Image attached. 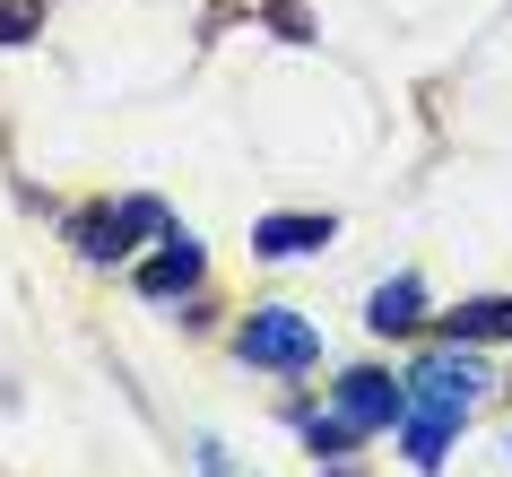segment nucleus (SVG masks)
<instances>
[{
	"label": "nucleus",
	"mask_w": 512,
	"mask_h": 477,
	"mask_svg": "<svg viewBox=\"0 0 512 477\" xmlns=\"http://www.w3.org/2000/svg\"><path fill=\"white\" fill-rule=\"evenodd\" d=\"M304 443H313V451H348L356 425H348V417H304Z\"/></svg>",
	"instance_id": "9d476101"
},
{
	"label": "nucleus",
	"mask_w": 512,
	"mask_h": 477,
	"mask_svg": "<svg viewBox=\"0 0 512 477\" xmlns=\"http://www.w3.org/2000/svg\"><path fill=\"white\" fill-rule=\"evenodd\" d=\"M44 35V0H0V44H35Z\"/></svg>",
	"instance_id": "1a4fd4ad"
},
{
	"label": "nucleus",
	"mask_w": 512,
	"mask_h": 477,
	"mask_svg": "<svg viewBox=\"0 0 512 477\" xmlns=\"http://www.w3.org/2000/svg\"><path fill=\"white\" fill-rule=\"evenodd\" d=\"M469 399H478V356L460 339H443L434 356H417V373H408V460H417V469H443V443L460 434Z\"/></svg>",
	"instance_id": "f257e3e1"
},
{
	"label": "nucleus",
	"mask_w": 512,
	"mask_h": 477,
	"mask_svg": "<svg viewBox=\"0 0 512 477\" xmlns=\"http://www.w3.org/2000/svg\"><path fill=\"white\" fill-rule=\"evenodd\" d=\"M417 313H426V287L417 278H391V287L365 295V330H382V339L391 330H417Z\"/></svg>",
	"instance_id": "0eeeda50"
},
{
	"label": "nucleus",
	"mask_w": 512,
	"mask_h": 477,
	"mask_svg": "<svg viewBox=\"0 0 512 477\" xmlns=\"http://www.w3.org/2000/svg\"><path fill=\"white\" fill-rule=\"evenodd\" d=\"M139 235H174L157 200H122V209H79L70 217L79 261H122V252H139Z\"/></svg>",
	"instance_id": "7ed1b4c3"
},
{
	"label": "nucleus",
	"mask_w": 512,
	"mask_h": 477,
	"mask_svg": "<svg viewBox=\"0 0 512 477\" xmlns=\"http://www.w3.org/2000/svg\"><path fill=\"white\" fill-rule=\"evenodd\" d=\"M322 243H330V217H261L252 226L261 261H296V252H322Z\"/></svg>",
	"instance_id": "423d86ee"
},
{
	"label": "nucleus",
	"mask_w": 512,
	"mask_h": 477,
	"mask_svg": "<svg viewBox=\"0 0 512 477\" xmlns=\"http://www.w3.org/2000/svg\"><path fill=\"white\" fill-rule=\"evenodd\" d=\"M443 339L478 347V339H512V295H478V304H460L452 321H443Z\"/></svg>",
	"instance_id": "6e6552de"
},
{
	"label": "nucleus",
	"mask_w": 512,
	"mask_h": 477,
	"mask_svg": "<svg viewBox=\"0 0 512 477\" xmlns=\"http://www.w3.org/2000/svg\"><path fill=\"white\" fill-rule=\"evenodd\" d=\"M191 460H200V477H243V469H235V460H226V451H217V443H200V451H191Z\"/></svg>",
	"instance_id": "9b49d317"
},
{
	"label": "nucleus",
	"mask_w": 512,
	"mask_h": 477,
	"mask_svg": "<svg viewBox=\"0 0 512 477\" xmlns=\"http://www.w3.org/2000/svg\"><path fill=\"white\" fill-rule=\"evenodd\" d=\"M339 417L356 425V434H382L391 417H408V382H391V373L356 365L348 382H339Z\"/></svg>",
	"instance_id": "20e7f679"
},
{
	"label": "nucleus",
	"mask_w": 512,
	"mask_h": 477,
	"mask_svg": "<svg viewBox=\"0 0 512 477\" xmlns=\"http://www.w3.org/2000/svg\"><path fill=\"white\" fill-rule=\"evenodd\" d=\"M183 287H200V243L191 235H165V252L157 261H139V295H183Z\"/></svg>",
	"instance_id": "39448f33"
},
{
	"label": "nucleus",
	"mask_w": 512,
	"mask_h": 477,
	"mask_svg": "<svg viewBox=\"0 0 512 477\" xmlns=\"http://www.w3.org/2000/svg\"><path fill=\"white\" fill-rule=\"evenodd\" d=\"M235 356L243 365H270V373H313L322 365V330L304 313H252L235 330Z\"/></svg>",
	"instance_id": "f03ea898"
}]
</instances>
